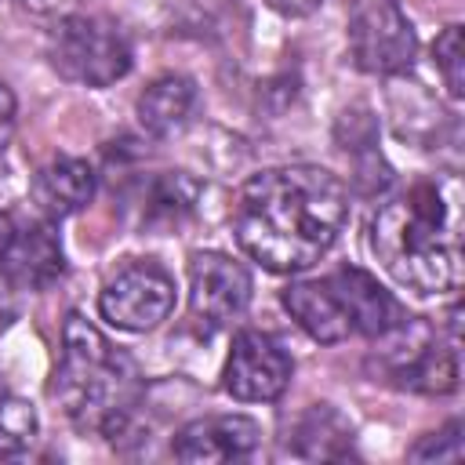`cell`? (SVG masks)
<instances>
[{"label":"cell","mask_w":465,"mask_h":465,"mask_svg":"<svg viewBox=\"0 0 465 465\" xmlns=\"http://www.w3.org/2000/svg\"><path fill=\"white\" fill-rule=\"evenodd\" d=\"M134 378V363L113 349L94 323H87L80 312L65 316L62 360L51 378V396L80 429L102 436L124 432L138 396Z\"/></svg>","instance_id":"3957f363"},{"label":"cell","mask_w":465,"mask_h":465,"mask_svg":"<svg viewBox=\"0 0 465 465\" xmlns=\"http://www.w3.org/2000/svg\"><path fill=\"white\" fill-rule=\"evenodd\" d=\"M411 461H461L465 458V443H461V421H447L440 432L421 436L411 450Z\"/></svg>","instance_id":"d6986e66"},{"label":"cell","mask_w":465,"mask_h":465,"mask_svg":"<svg viewBox=\"0 0 465 465\" xmlns=\"http://www.w3.org/2000/svg\"><path fill=\"white\" fill-rule=\"evenodd\" d=\"M349 54L371 76H396L414 65L418 36L396 0H356L349 15Z\"/></svg>","instance_id":"8992f818"},{"label":"cell","mask_w":465,"mask_h":465,"mask_svg":"<svg viewBox=\"0 0 465 465\" xmlns=\"http://www.w3.org/2000/svg\"><path fill=\"white\" fill-rule=\"evenodd\" d=\"M262 425L243 414H207L178 429L171 454L185 465H225L243 461L258 450Z\"/></svg>","instance_id":"30bf717a"},{"label":"cell","mask_w":465,"mask_h":465,"mask_svg":"<svg viewBox=\"0 0 465 465\" xmlns=\"http://www.w3.org/2000/svg\"><path fill=\"white\" fill-rule=\"evenodd\" d=\"M29 196L44 218H69L94 200V171L80 156H54L33 174Z\"/></svg>","instance_id":"5bb4252c"},{"label":"cell","mask_w":465,"mask_h":465,"mask_svg":"<svg viewBox=\"0 0 465 465\" xmlns=\"http://www.w3.org/2000/svg\"><path fill=\"white\" fill-rule=\"evenodd\" d=\"M294 454L309 461H345L352 454V425L334 407L316 403L294 425Z\"/></svg>","instance_id":"2e32d148"},{"label":"cell","mask_w":465,"mask_h":465,"mask_svg":"<svg viewBox=\"0 0 465 465\" xmlns=\"http://www.w3.org/2000/svg\"><path fill=\"white\" fill-rule=\"evenodd\" d=\"M11 240H15V218H11L7 211H0V258L7 254Z\"/></svg>","instance_id":"7402d4cb"},{"label":"cell","mask_w":465,"mask_h":465,"mask_svg":"<svg viewBox=\"0 0 465 465\" xmlns=\"http://www.w3.org/2000/svg\"><path fill=\"white\" fill-rule=\"evenodd\" d=\"M193 105H196V84L182 73H163L138 94V124L153 138H171L189 124Z\"/></svg>","instance_id":"9a60e30c"},{"label":"cell","mask_w":465,"mask_h":465,"mask_svg":"<svg viewBox=\"0 0 465 465\" xmlns=\"http://www.w3.org/2000/svg\"><path fill=\"white\" fill-rule=\"evenodd\" d=\"M294 374L291 352L265 331L243 327L232 338V349L225 356L222 385L240 403H272L287 392Z\"/></svg>","instance_id":"ba28073f"},{"label":"cell","mask_w":465,"mask_h":465,"mask_svg":"<svg viewBox=\"0 0 465 465\" xmlns=\"http://www.w3.org/2000/svg\"><path fill=\"white\" fill-rule=\"evenodd\" d=\"M174 309V280L156 262H127L98 294V312L120 331H153Z\"/></svg>","instance_id":"52a82bcc"},{"label":"cell","mask_w":465,"mask_h":465,"mask_svg":"<svg viewBox=\"0 0 465 465\" xmlns=\"http://www.w3.org/2000/svg\"><path fill=\"white\" fill-rule=\"evenodd\" d=\"M36 429H40V421H36L33 403L11 396V392L0 385V461L22 458V454L33 447Z\"/></svg>","instance_id":"e0dca14e"},{"label":"cell","mask_w":465,"mask_h":465,"mask_svg":"<svg viewBox=\"0 0 465 465\" xmlns=\"http://www.w3.org/2000/svg\"><path fill=\"white\" fill-rule=\"evenodd\" d=\"M276 15H283V18H305V15H312V11H320L323 7V0H265Z\"/></svg>","instance_id":"ffe728a7"},{"label":"cell","mask_w":465,"mask_h":465,"mask_svg":"<svg viewBox=\"0 0 465 465\" xmlns=\"http://www.w3.org/2000/svg\"><path fill=\"white\" fill-rule=\"evenodd\" d=\"M331 283L349 312V323H352V334H363V338H381L385 331H392L407 312L400 309V302L367 272V269H356V265H345L338 272H331Z\"/></svg>","instance_id":"7c38bea8"},{"label":"cell","mask_w":465,"mask_h":465,"mask_svg":"<svg viewBox=\"0 0 465 465\" xmlns=\"http://www.w3.org/2000/svg\"><path fill=\"white\" fill-rule=\"evenodd\" d=\"M432 58H436V69L443 73V84H447L450 98H461L465 94V36H461V25H447L436 36Z\"/></svg>","instance_id":"ac0fdd59"},{"label":"cell","mask_w":465,"mask_h":465,"mask_svg":"<svg viewBox=\"0 0 465 465\" xmlns=\"http://www.w3.org/2000/svg\"><path fill=\"white\" fill-rule=\"evenodd\" d=\"M51 69L84 87H109L131 69V44L113 18L102 15H65L47 33Z\"/></svg>","instance_id":"277c9868"},{"label":"cell","mask_w":465,"mask_h":465,"mask_svg":"<svg viewBox=\"0 0 465 465\" xmlns=\"http://www.w3.org/2000/svg\"><path fill=\"white\" fill-rule=\"evenodd\" d=\"M349 218V193L338 174L291 163L251 174L232 203V232L251 262L269 272L312 269Z\"/></svg>","instance_id":"6da1fadb"},{"label":"cell","mask_w":465,"mask_h":465,"mask_svg":"<svg viewBox=\"0 0 465 465\" xmlns=\"http://www.w3.org/2000/svg\"><path fill=\"white\" fill-rule=\"evenodd\" d=\"M283 309L291 312V320L312 338V341H323V345H338L352 334V323H349V312L331 283V276L323 280H298L291 287H283L280 294Z\"/></svg>","instance_id":"4fadbf2b"},{"label":"cell","mask_w":465,"mask_h":465,"mask_svg":"<svg viewBox=\"0 0 465 465\" xmlns=\"http://www.w3.org/2000/svg\"><path fill=\"white\" fill-rule=\"evenodd\" d=\"M251 272L222 251H196L189 258V309L207 327L232 323L251 305Z\"/></svg>","instance_id":"9c48e42d"},{"label":"cell","mask_w":465,"mask_h":465,"mask_svg":"<svg viewBox=\"0 0 465 465\" xmlns=\"http://www.w3.org/2000/svg\"><path fill=\"white\" fill-rule=\"evenodd\" d=\"M11 131H15V94L7 84H0V149L7 145Z\"/></svg>","instance_id":"44dd1931"},{"label":"cell","mask_w":465,"mask_h":465,"mask_svg":"<svg viewBox=\"0 0 465 465\" xmlns=\"http://www.w3.org/2000/svg\"><path fill=\"white\" fill-rule=\"evenodd\" d=\"M371 251L381 269L418 291L461 287V189L454 178H421L389 196L371 218Z\"/></svg>","instance_id":"7a4b0ae2"},{"label":"cell","mask_w":465,"mask_h":465,"mask_svg":"<svg viewBox=\"0 0 465 465\" xmlns=\"http://www.w3.org/2000/svg\"><path fill=\"white\" fill-rule=\"evenodd\" d=\"M0 269L4 280L18 291H47L65 272L62 240L51 229V222H33L25 229H15V240L0 258Z\"/></svg>","instance_id":"8fae6325"},{"label":"cell","mask_w":465,"mask_h":465,"mask_svg":"<svg viewBox=\"0 0 465 465\" xmlns=\"http://www.w3.org/2000/svg\"><path fill=\"white\" fill-rule=\"evenodd\" d=\"M378 349V378L396 385V389H411V392H429V396H443L458 389V356L450 345L440 341V334H432L421 320L403 316L392 331H385Z\"/></svg>","instance_id":"5b68a950"}]
</instances>
